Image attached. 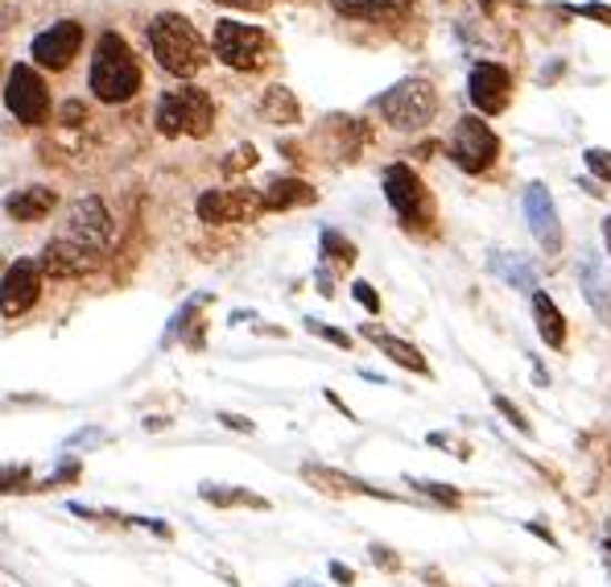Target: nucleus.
<instances>
[{
    "label": "nucleus",
    "instance_id": "1a4fd4ad",
    "mask_svg": "<svg viewBox=\"0 0 611 587\" xmlns=\"http://www.w3.org/2000/svg\"><path fill=\"white\" fill-rule=\"evenodd\" d=\"M42 261L38 256H17L0 277V318H21L42 298Z\"/></svg>",
    "mask_w": 611,
    "mask_h": 587
},
{
    "label": "nucleus",
    "instance_id": "7ed1b4c3",
    "mask_svg": "<svg viewBox=\"0 0 611 587\" xmlns=\"http://www.w3.org/2000/svg\"><path fill=\"white\" fill-rule=\"evenodd\" d=\"M153 121L162 136H207L215 129V100L203 88H174L157 100Z\"/></svg>",
    "mask_w": 611,
    "mask_h": 587
},
{
    "label": "nucleus",
    "instance_id": "39448f33",
    "mask_svg": "<svg viewBox=\"0 0 611 587\" xmlns=\"http://www.w3.org/2000/svg\"><path fill=\"white\" fill-rule=\"evenodd\" d=\"M376 112L385 117L393 129L401 133H418L434 121L438 112V91L426 83V79H401L397 88H388L380 100H376Z\"/></svg>",
    "mask_w": 611,
    "mask_h": 587
},
{
    "label": "nucleus",
    "instance_id": "423d86ee",
    "mask_svg": "<svg viewBox=\"0 0 611 587\" xmlns=\"http://www.w3.org/2000/svg\"><path fill=\"white\" fill-rule=\"evenodd\" d=\"M385 199H388V208L397 211V220H401L405 227H421L434 220L430 191H426V182L414 174V166H405V162L385 170Z\"/></svg>",
    "mask_w": 611,
    "mask_h": 587
},
{
    "label": "nucleus",
    "instance_id": "f8f14e48",
    "mask_svg": "<svg viewBox=\"0 0 611 587\" xmlns=\"http://www.w3.org/2000/svg\"><path fill=\"white\" fill-rule=\"evenodd\" d=\"M79 45H83V26L79 21H59L45 33H38L30 45V59L45 71H67L75 62Z\"/></svg>",
    "mask_w": 611,
    "mask_h": 587
},
{
    "label": "nucleus",
    "instance_id": "ea45409f",
    "mask_svg": "<svg viewBox=\"0 0 611 587\" xmlns=\"http://www.w3.org/2000/svg\"><path fill=\"white\" fill-rule=\"evenodd\" d=\"M525 529H529V534H537V538H546V543H550V546H558V543H553V534H550V529H546V526H541V522H529V526H525Z\"/></svg>",
    "mask_w": 611,
    "mask_h": 587
},
{
    "label": "nucleus",
    "instance_id": "f03ea898",
    "mask_svg": "<svg viewBox=\"0 0 611 587\" xmlns=\"http://www.w3.org/2000/svg\"><path fill=\"white\" fill-rule=\"evenodd\" d=\"M150 50L157 67L165 75H179V79H191L207 67V42L198 38L191 21L182 13H157L150 21Z\"/></svg>",
    "mask_w": 611,
    "mask_h": 587
},
{
    "label": "nucleus",
    "instance_id": "412c9836",
    "mask_svg": "<svg viewBox=\"0 0 611 587\" xmlns=\"http://www.w3.org/2000/svg\"><path fill=\"white\" fill-rule=\"evenodd\" d=\"M364 335H368L393 364H401V368L418 373V377H430V364H426V356H421L414 344H405V340H397V335H388V332H376V327H364Z\"/></svg>",
    "mask_w": 611,
    "mask_h": 587
},
{
    "label": "nucleus",
    "instance_id": "20e7f679",
    "mask_svg": "<svg viewBox=\"0 0 611 587\" xmlns=\"http://www.w3.org/2000/svg\"><path fill=\"white\" fill-rule=\"evenodd\" d=\"M211 50H215V59L224 62V67H232V71H261V67L273 62L268 33L256 30V26H244V21H215Z\"/></svg>",
    "mask_w": 611,
    "mask_h": 587
},
{
    "label": "nucleus",
    "instance_id": "4468645a",
    "mask_svg": "<svg viewBox=\"0 0 611 587\" xmlns=\"http://www.w3.org/2000/svg\"><path fill=\"white\" fill-rule=\"evenodd\" d=\"M467 91H471V104L483 112V117H496L508 108V95H512V75L500 62H476L471 67V79H467Z\"/></svg>",
    "mask_w": 611,
    "mask_h": 587
},
{
    "label": "nucleus",
    "instance_id": "a19ab883",
    "mask_svg": "<svg viewBox=\"0 0 611 587\" xmlns=\"http://www.w3.org/2000/svg\"><path fill=\"white\" fill-rule=\"evenodd\" d=\"M145 426H150V431H162V426H170V418H145Z\"/></svg>",
    "mask_w": 611,
    "mask_h": 587
},
{
    "label": "nucleus",
    "instance_id": "79ce46f5",
    "mask_svg": "<svg viewBox=\"0 0 611 587\" xmlns=\"http://www.w3.org/2000/svg\"><path fill=\"white\" fill-rule=\"evenodd\" d=\"M603 244H608V253H611V215L603 220Z\"/></svg>",
    "mask_w": 611,
    "mask_h": 587
},
{
    "label": "nucleus",
    "instance_id": "0eeeda50",
    "mask_svg": "<svg viewBox=\"0 0 611 587\" xmlns=\"http://www.w3.org/2000/svg\"><path fill=\"white\" fill-rule=\"evenodd\" d=\"M496 158H500V136L492 133V124H483L479 117H462L450 136V162L467 174H483L496 166Z\"/></svg>",
    "mask_w": 611,
    "mask_h": 587
},
{
    "label": "nucleus",
    "instance_id": "2f4dec72",
    "mask_svg": "<svg viewBox=\"0 0 611 587\" xmlns=\"http://www.w3.org/2000/svg\"><path fill=\"white\" fill-rule=\"evenodd\" d=\"M352 298H356L359 306L368 311V315H380V294H376L368 282H356V286H352Z\"/></svg>",
    "mask_w": 611,
    "mask_h": 587
},
{
    "label": "nucleus",
    "instance_id": "c9c22d12",
    "mask_svg": "<svg viewBox=\"0 0 611 587\" xmlns=\"http://www.w3.org/2000/svg\"><path fill=\"white\" fill-rule=\"evenodd\" d=\"M220 422H224L227 431H240V435H253V431H256V426L244 418V414H227V409H220Z\"/></svg>",
    "mask_w": 611,
    "mask_h": 587
},
{
    "label": "nucleus",
    "instance_id": "37998d69",
    "mask_svg": "<svg viewBox=\"0 0 611 587\" xmlns=\"http://www.w3.org/2000/svg\"><path fill=\"white\" fill-rule=\"evenodd\" d=\"M294 587H318V584H306V579H302V584H294Z\"/></svg>",
    "mask_w": 611,
    "mask_h": 587
},
{
    "label": "nucleus",
    "instance_id": "6e6552de",
    "mask_svg": "<svg viewBox=\"0 0 611 587\" xmlns=\"http://www.w3.org/2000/svg\"><path fill=\"white\" fill-rule=\"evenodd\" d=\"M4 104H9V112L21 124L38 129L50 117V88H45V79L33 67L17 62L13 71H9V83H4Z\"/></svg>",
    "mask_w": 611,
    "mask_h": 587
},
{
    "label": "nucleus",
    "instance_id": "473e14b6",
    "mask_svg": "<svg viewBox=\"0 0 611 587\" xmlns=\"http://www.w3.org/2000/svg\"><path fill=\"white\" fill-rule=\"evenodd\" d=\"M430 447H447V452H455L459 459H471V443H462V438H455V435H442V431H434L430 435Z\"/></svg>",
    "mask_w": 611,
    "mask_h": 587
},
{
    "label": "nucleus",
    "instance_id": "f704fd0d",
    "mask_svg": "<svg viewBox=\"0 0 611 587\" xmlns=\"http://www.w3.org/2000/svg\"><path fill=\"white\" fill-rule=\"evenodd\" d=\"M368 555H373V563H376V567H385V571H401V558L393 555V550H388V546L373 543V546H368Z\"/></svg>",
    "mask_w": 611,
    "mask_h": 587
},
{
    "label": "nucleus",
    "instance_id": "dca6fc26",
    "mask_svg": "<svg viewBox=\"0 0 611 587\" xmlns=\"http://www.w3.org/2000/svg\"><path fill=\"white\" fill-rule=\"evenodd\" d=\"M38 261H42L45 277H59V282H62V277H83V273H91L95 265H100L95 256H88L83 249H75L71 241H62V236H54V241L45 244Z\"/></svg>",
    "mask_w": 611,
    "mask_h": 587
},
{
    "label": "nucleus",
    "instance_id": "4be33fe9",
    "mask_svg": "<svg viewBox=\"0 0 611 587\" xmlns=\"http://www.w3.org/2000/svg\"><path fill=\"white\" fill-rule=\"evenodd\" d=\"M533 318H537V335L546 340V347H567V318L558 311V302L537 290L533 294Z\"/></svg>",
    "mask_w": 611,
    "mask_h": 587
},
{
    "label": "nucleus",
    "instance_id": "c85d7f7f",
    "mask_svg": "<svg viewBox=\"0 0 611 587\" xmlns=\"http://www.w3.org/2000/svg\"><path fill=\"white\" fill-rule=\"evenodd\" d=\"M582 162H587V170H591L599 182H611V150H587Z\"/></svg>",
    "mask_w": 611,
    "mask_h": 587
},
{
    "label": "nucleus",
    "instance_id": "6ab92c4d",
    "mask_svg": "<svg viewBox=\"0 0 611 587\" xmlns=\"http://www.w3.org/2000/svg\"><path fill=\"white\" fill-rule=\"evenodd\" d=\"M59 208V195L50 186H21L13 195L4 199V211L13 215L17 224H33V220H45L50 211Z\"/></svg>",
    "mask_w": 611,
    "mask_h": 587
},
{
    "label": "nucleus",
    "instance_id": "b1692460",
    "mask_svg": "<svg viewBox=\"0 0 611 587\" xmlns=\"http://www.w3.org/2000/svg\"><path fill=\"white\" fill-rule=\"evenodd\" d=\"M198 497L207 500V505H215V509H268L265 497H256V493H248V488H236V484H203L198 488Z\"/></svg>",
    "mask_w": 611,
    "mask_h": 587
},
{
    "label": "nucleus",
    "instance_id": "c756f323",
    "mask_svg": "<svg viewBox=\"0 0 611 587\" xmlns=\"http://www.w3.org/2000/svg\"><path fill=\"white\" fill-rule=\"evenodd\" d=\"M306 332L323 335V340H330L335 347H352V335L339 332V327H327V323H318V318H306Z\"/></svg>",
    "mask_w": 611,
    "mask_h": 587
},
{
    "label": "nucleus",
    "instance_id": "393cba45",
    "mask_svg": "<svg viewBox=\"0 0 611 587\" xmlns=\"http://www.w3.org/2000/svg\"><path fill=\"white\" fill-rule=\"evenodd\" d=\"M261 117H265L268 124H298L302 108L289 88H268L265 100H261Z\"/></svg>",
    "mask_w": 611,
    "mask_h": 587
},
{
    "label": "nucleus",
    "instance_id": "f3484780",
    "mask_svg": "<svg viewBox=\"0 0 611 587\" xmlns=\"http://www.w3.org/2000/svg\"><path fill=\"white\" fill-rule=\"evenodd\" d=\"M579 290H582V298L591 302V311H595L603 323H611V277H608V270H603V256L599 253H582Z\"/></svg>",
    "mask_w": 611,
    "mask_h": 587
},
{
    "label": "nucleus",
    "instance_id": "58836bf2",
    "mask_svg": "<svg viewBox=\"0 0 611 587\" xmlns=\"http://www.w3.org/2000/svg\"><path fill=\"white\" fill-rule=\"evenodd\" d=\"M220 4H227V9H268V4H273V0H220Z\"/></svg>",
    "mask_w": 611,
    "mask_h": 587
},
{
    "label": "nucleus",
    "instance_id": "9d476101",
    "mask_svg": "<svg viewBox=\"0 0 611 587\" xmlns=\"http://www.w3.org/2000/svg\"><path fill=\"white\" fill-rule=\"evenodd\" d=\"M265 211L261 191L253 186H220V191H203L198 195V220L203 224H244Z\"/></svg>",
    "mask_w": 611,
    "mask_h": 587
},
{
    "label": "nucleus",
    "instance_id": "a211bd4d",
    "mask_svg": "<svg viewBox=\"0 0 611 587\" xmlns=\"http://www.w3.org/2000/svg\"><path fill=\"white\" fill-rule=\"evenodd\" d=\"M330 4L347 21H373V26H393L414 9V0H330Z\"/></svg>",
    "mask_w": 611,
    "mask_h": 587
},
{
    "label": "nucleus",
    "instance_id": "f257e3e1",
    "mask_svg": "<svg viewBox=\"0 0 611 587\" xmlns=\"http://www.w3.org/2000/svg\"><path fill=\"white\" fill-rule=\"evenodd\" d=\"M91 91L100 104H129L141 91V62H136L133 45L124 42L116 30H104L91 54Z\"/></svg>",
    "mask_w": 611,
    "mask_h": 587
},
{
    "label": "nucleus",
    "instance_id": "e433bc0d",
    "mask_svg": "<svg viewBox=\"0 0 611 587\" xmlns=\"http://www.w3.org/2000/svg\"><path fill=\"white\" fill-rule=\"evenodd\" d=\"M570 13L591 17V21H603V26H611V9H608V4H579V9H570Z\"/></svg>",
    "mask_w": 611,
    "mask_h": 587
},
{
    "label": "nucleus",
    "instance_id": "9b49d317",
    "mask_svg": "<svg viewBox=\"0 0 611 587\" xmlns=\"http://www.w3.org/2000/svg\"><path fill=\"white\" fill-rule=\"evenodd\" d=\"M108 232H112V224H108L104 203H100V199H79L75 208L67 211V227H62L59 236L100 261L108 249Z\"/></svg>",
    "mask_w": 611,
    "mask_h": 587
},
{
    "label": "nucleus",
    "instance_id": "cd10ccee",
    "mask_svg": "<svg viewBox=\"0 0 611 587\" xmlns=\"http://www.w3.org/2000/svg\"><path fill=\"white\" fill-rule=\"evenodd\" d=\"M30 488H33V467L30 464L0 467V497H9V493H30Z\"/></svg>",
    "mask_w": 611,
    "mask_h": 587
},
{
    "label": "nucleus",
    "instance_id": "aec40b11",
    "mask_svg": "<svg viewBox=\"0 0 611 587\" xmlns=\"http://www.w3.org/2000/svg\"><path fill=\"white\" fill-rule=\"evenodd\" d=\"M318 199V191H314L310 182L302 179H273L261 191V203H265V211H289V208H306V203H314Z\"/></svg>",
    "mask_w": 611,
    "mask_h": 587
},
{
    "label": "nucleus",
    "instance_id": "7c9ffc66",
    "mask_svg": "<svg viewBox=\"0 0 611 587\" xmlns=\"http://www.w3.org/2000/svg\"><path fill=\"white\" fill-rule=\"evenodd\" d=\"M496 402V409H500V414H505L508 422H512V426H517V431H521V435H533V426H529V422H525V414L517 406H512V402H508V397H500V393H496L492 397Z\"/></svg>",
    "mask_w": 611,
    "mask_h": 587
},
{
    "label": "nucleus",
    "instance_id": "4c0bfd02",
    "mask_svg": "<svg viewBox=\"0 0 611 587\" xmlns=\"http://www.w3.org/2000/svg\"><path fill=\"white\" fill-rule=\"evenodd\" d=\"M330 579H335V584H344V587H352V584H356V571H352L347 563H330Z\"/></svg>",
    "mask_w": 611,
    "mask_h": 587
},
{
    "label": "nucleus",
    "instance_id": "2eb2a0df",
    "mask_svg": "<svg viewBox=\"0 0 611 587\" xmlns=\"http://www.w3.org/2000/svg\"><path fill=\"white\" fill-rule=\"evenodd\" d=\"M302 480L314 484L318 493H330V497H380V500H393L388 493L373 488L368 480H356V476H347V472H339V467L302 464Z\"/></svg>",
    "mask_w": 611,
    "mask_h": 587
},
{
    "label": "nucleus",
    "instance_id": "a878e982",
    "mask_svg": "<svg viewBox=\"0 0 611 587\" xmlns=\"http://www.w3.org/2000/svg\"><path fill=\"white\" fill-rule=\"evenodd\" d=\"M409 488H418L421 497L438 500V505H447V509H459L462 505V493L455 484H438V480H418V476H409Z\"/></svg>",
    "mask_w": 611,
    "mask_h": 587
},
{
    "label": "nucleus",
    "instance_id": "bb28decb",
    "mask_svg": "<svg viewBox=\"0 0 611 587\" xmlns=\"http://www.w3.org/2000/svg\"><path fill=\"white\" fill-rule=\"evenodd\" d=\"M323 261H335V265H352L356 261V244L344 241L335 227H323Z\"/></svg>",
    "mask_w": 611,
    "mask_h": 587
},
{
    "label": "nucleus",
    "instance_id": "5701e85b",
    "mask_svg": "<svg viewBox=\"0 0 611 587\" xmlns=\"http://www.w3.org/2000/svg\"><path fill=\"white\" fill-rule=\"evenodd\" d=\"M488 270L508 282L512 290H533L537 294V270L529 265V256L525 253H492L488 256Z\"/></svg>",
    "mask_w": 611,
    "mask_h": 587
},
{
    "label": "nucleus",
    "instance_id": "ddd939ff",
    "mask_svg": "<svg viewBox=\"0 0 611 587\" xmlns=\"http://www.w3.org/2000/svg\"><path fill=\"white\" fill-rule=\"evenodd\" d=\"M525 220H529V232L537 236V244L550 256L562 253V220H558V203L553 195L541 186V182H529L525 186Z\"/></svg>",
    "mask_w": 611,
    "mask_h": 587
},
{
    "label": "nucleus",
    "instance_id": "72a5a7b5",
    "mask_svg": "<svg viewBox=\"0 0 611 587\" xmlns=\"http://www.w3.org/2000/svg\"><path fill=\"white\" fill-rule=\"evenodd\" d=\"M253 166H256V150H253V145H240L236 153H227V162H224L227 174H236V170H253Z\"/></svg>",
    "mask_w": 611,
    "mask_h": 587
}]
</instances>
